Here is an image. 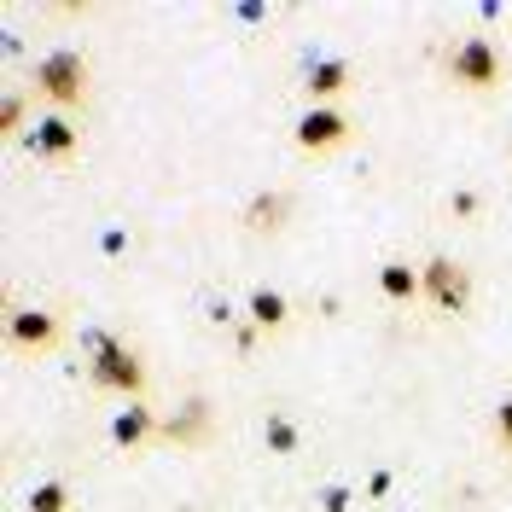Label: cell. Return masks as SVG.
Returning a JSON list of instances; mask_svg holds the SVG:
<instances>
[{
    "label": "cell",
    "mask_w": 512,
    "mask_h": 512,
    "mask_svg": "<svg viewBox=\"0 0 512 512\" xmlns=\"http://www.w3.org/2000/svg\"><path fill=\"white\" fill-rule=\"evenodd\" d=\"M379 291L390 297V303H414V297H425L419 268H408V262H384V268H379Z\"/></svg>",
    "instance_id": "8fae6325"
},
{
    "label": "cell",
    "mask_w": 512,
    "mask_h": 512,
    "mask_svg": "<svg viewBox=\"0 0 512 512\" xmlns=\"http://www.w3.org/2000/svg\"><path fill=\"white\" fill-rule=\"evenodd\" d=\"M419 286H425V297H431L443 315H466V309H472V274H466L454 256H431V262L419 268Z\"/></svg>",
    "instance_id": "277c9868"
},
{
    "label": "cell",
    "mask_w": 512,
    "mask_h": 512,
    "mask_svg": "<svg viewBox=\"0 0 512 512\" xmlns=\"http://www.w3.org/2000/svg\"><path fill=\"white\" fill-rule=\"evenodd\" d=\"M262 437H268L274 454H297V419L291 414H268V431H262Z\"/></svg>",
    "instance_id": "5bb4252c"
},
{
    "label": "cell",
    "mask_w": 512,
    "mask_h": 512,
    "mask_svg": "<svg viewBox=\"0 0 512 512\" xmlns=\"http://www.w3.org/2000/svg\"><path fill=\"white\" fill-rule=\"evenodd\" d=\"M30 512H70V489H64V483H35Z\"/></svg>",
    "instance_id": "9a60e30c"
},
{
    "label": "cell",
    "mask_w": 512,
    "mask_h": 512,
    "mask_svg": "<svg viewBox=\"0 0 512 512\" xmlns=\"http://www.w3.org/2000/svg\"><path fill=\"white\" fill-rule=\"evenodd\" d=\"M88 379H94L99 390H117V396H134V402H140V390H146V361L128 350V344L94 332V338H88Z\"/></svg>",
    "instance_id": "6da1fadb"
},
{
    "label": "cell",
    "mask_w": 512,
    "mask_h": 512,
    "mask_svg": "<svg viewBox=\"0 0 512 512\" xmlns=\"http://www.w3.org/2000/svg\"><path fill=\"white\" fill-rule=\"evenodd\" d=\"M303 88H309V99H315V105H332V99L350 88V64H344V59H320V64H309Z\"/></svg>",
    "instance_id": "9c48e42d"
},
{
    "label": "cell",
    "mask_w": 512,
    "mask_h": 512,
    "mask_svg": "<svg viewBox=\"0 0 512 512\" xmlns=\"http://www.w3.org/2000/svg\"><path fill=\"white\" fill-rule=\"evenodd\" d=\"M286 320H291V303L280 297V291H268V286L251 291V326H262V332H280Z\"/></svg>",
    "instance_id": "7c38bea8"
},
{
    "label": "cell",
    "mask_w": 512,
    "mask_h": 512,
    "mask_svg": "<svg viewBox=\"0 0 512 512\" xmlns=\"http://www.w3.org/2000/svg\"><path fill=\"white\" fill-rule=\"evenodd\" d=\"M350 140V117L338 111V105H309L303 117H297V146L303 152H332V146H344Z\"/></svg>",
    "instance_id": "5b68a950"
},
{
    "label": "cell",
    "mask_w": 512,
    "mask_h": 512,
    "mask_svg": "<svg viewBox=\"0 0 512 512\" xmlns=\"http://www.w3.org/2000/svg\"><path fill=\"white\" fill-rule=\"evenodd\" d=\"M88 88H94V70L82 53H47V59L35 64V94L47 99V105H59V111H76V105H88Z\"/></svg>",
    "instance_id": "7a4b0ae2"
},
{
    "label": "cell",
    "mask_w": 512,
    "mask_h": 512,
    "mask_svg": "<svg viewBox=\"0 0 512 512\" xmlns=\"http://www.w3.org/2000/svg\"><path fill=\"white\" fill-rule=\"evenodd\" d=\"M448 76L460 88H472V94H495L501 88V53H495V41L489 35H460L448 47Z\"/></svg>",
    "instance_id": "3957f363"
},
{
    "label": "cell",
    "mask_w": 512,
    "mask_h": 512,
    "mask_svg": "<svg viewBox=\"0 0 512 512\" xmlns=\"http://www.w3.org/2000/svg\"><path fill=\"white\" fill-rule=\"evenodd\" d=\"M286 216H291V192H262L251 210H245V227L251 233H280Z\"/></svg>",
    "instance_id": "30bf717a"
},
{
    "label": "cell",
    "mask_w": 512,
    "mask_h": 512,
    "mask_svg": "<svg viewBox=\"0 0 512 512\" xmlns=\"http://www.w3.org/2000/svg\"><path fill=\"white\" fill-rule=\"evenodd\" d=\"M6 332H12L18 350H53L59 344V315L53 309H12Z\"/></svg>",
    "instance_id": "8992f818"
},
{
    "label": "cell",
    "mask_w": 512,
    "mask_h": 512,
    "mask_svg": "<svg viewBox=\"0 0 512 512\" xmlns=\"http://www.w3.org/2000/svg\"><path fill=\"white\" fill-rule=\"evenodd\" d=\"M158 437H169V443H204V437H210V414L192 408V414H181V419H163Z\"/></svg>",
    "instance_id": "4fadbf2b"
},
{
    "label": "cell",
    "mask_w": 512,
    "mask_h": 512,
    "mask_svg": "<svg viewBox=\"0 0 512 512\" xmlns=\"http://www.w3.org/2000/svg\"><path fill=\"white\" fill-rule=\"evenodd\" d=\"M158 431H163V419L152 414L146 402H128L123 414L111 419V443H117V448H140V443H152Z\"/></svg>",
    "instance_id": "ba28073f"
},
{
    "label": "cell",
    "mask_w": 512,
    "mask_h": 512,
    "mask_svg": "<svg viewBox=\"0 0 512 512\" xmlns=\"http://www.w3.org/2000/svg\"><path fill=\"white\" fill-rule=\"evenodd\" d=\"M30 146H35V158H70V152L82 146V134H76V123H70L64 111H53V117H41V123L30 128Z\"/></svg>",
    "instance_id": "52a82bcc"
},
{
    "label": "cell",
    "mask_w": 512,
    "mask_h": 512,
    "mask_svg": "<svg viewBox=\"0 0 512 512\" xmlns=\"http://www.w3.org/2000/svg\"><path fill=\"white\" fill-rule=\"evenodd\" d=\"M495 437H501V443L512 448V396L501 402V414H495Z\"/></svg>",
    "instance_id": "ac0fdd59"
},
{
    "label": "cell",
    "mask_w": 512,
    "mask_h": 512,
    "mask_svg": "<svg viewBox=\"0 0 512 512\" xmlns=\"http://www.w3.org/2000/svg\"><path fill=\"white\" fill-rule=\"evenodd\" d=\"M448 210H454L460 222H466V216H478V192H454V198H448Z\"/></svg>",
    "instance_id": "e0dca14e"
},
{
    "label": "cell",
    "mask_w": 512,
    "mask_h": 512,
    "mask_svg": "<svg viewBox=\"0 0 512 512\" xmlns=\"http://www.w3.org/2000/svg\"><path fill=\"white\" fill-rule=\"evenodd\" d=\"M24 117H30V99L6 94V105H0V134H6V140H18V134H24Z\"/></svg>",
    "instance_id": "2e32d148"
}]
</instances>
